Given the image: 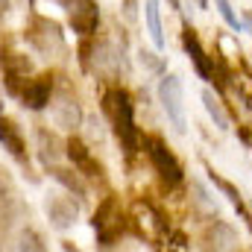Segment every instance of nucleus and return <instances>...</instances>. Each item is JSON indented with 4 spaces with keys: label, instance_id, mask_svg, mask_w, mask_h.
Instances as JSON below:
<instances>
[{
    "label": "nucleus",
    "instance_id": "nucleus-1",
    "mask_svg": "<svg viewBox=\"0 0 252 252\" xmlns=\"http://www.w3.org/2000/svg\"><path fill=\"white\" fill-rule=\"evenodd\" d=\"M106 112H109V118H112V124H115V132H118L121 141H124L126 153H135L138 129H135V115H132V100H129V94L121 91V88L109 91V94H106Z\"/></svg>",
    "mask_w": 252,
    "mask_h": 252
},
{
    "label": "nucleus",
    "instance_id": "nucleus-2",
    "mask_svg": "<svg viewBox=\"0 0 252 252\" xmlns=\"http://www.w3.org/2000/svg\"><path fill=\"white\" fill-rule=\"evenodd\" d=\"M158 103H161V109H164V115H167L170 126H173L179 135H185V132H188L185 91H182V79H179L176 73L161 76V82H158Z\"/></svg>",
    "mask_w": 252,
    "mask_h": 252
},
{
    "label": "nucleus",
    "instance_id": "nucleus-3",
    "mask_svg": "<svg viewBox=\"0 0 252 252\" xmlns=\"http://www.w3.org/2000/svg\"><path fill=\"white\" fill-rule=\"evenodd\" d=\"M147 147H150V158H153L158 176H161L167 185H179V182H182V164L176 161V156L170 153V147H164L158 138H150Z\"/></svg>",
    "mask_w": 252,
    "mask_h": 252
},
{
    "label": "nucleus",
    "instance_id": "nucleus-4",
    "mask_svg": "<svg viewBox=\"0 0 252 252\" xmlns=\"http://www.w3.org/2000/svg\"><path fill=\"white\" fill-rule=\"evenodd\" d=\"M44 214H47V220H50L53 229H67V226L76 223L79 208H76V202L67 193H50L44 199Z\"/></svg>",
    "mask_w": 252,
    "mask_h": 252
},
{
    "label": "nucleus",
    "instance_id": "nucleus-5",
    "mask_svg": "<svg viewBox=\"0 0 252 252\" xmlns=\"http://www.w3.org/2000/svg\"><path fill=\"white\" fill-rule=\"evenodd\" d=\"M64 9H67V18L73 24L76 32H94L97 24H100V9L94 0H64Z\"/></svg>",
    "mask_w": 252,
    "mask_h": 252
},
{
    "label": "nucleus",
    "instance_id": "nucleus-6",
    "mask_svg": "<svg viewBox=\"0 0 252 252\" xmlns=\"http://www.w3.org/2000/svg\"><path fill=\"white\" fill-rule=\"evenodd\" d=\"M144 24H147V32H150L153 47H156V50H164V47H167V38H164V27H161L158 0H144Z\"/></svg>",
    "mask_w": 252,
    "mask_h": 252
},
{
    "label": "nucleus",
    "instance_id": "nucleus-7",
    "mask_svg": "<svg viewBox=\"0 0 252 252\" xmlns=\"http://www.w3.org/2000/svg\"><path fill=\"white\" fill-rule=\"evenodd\" d=\"M47 103H50V79H47V76L30 79L27 88H24V106H30V109H44Z\"/></svg>",
    "mask_w": 252,
    "mask_h": 252
},
{
    "label": "nucleus",
    "instance_id": "nucleus-8",
    "mask_svg": "<svg viewBox=\"0 0 252 252\" xmlns=\"http://www.w3.org/2000/svg\"><path fill=\"white\" fill-rule=\"evenodd\" d=\"M0 144H3L15 158H24V138H21V129L12 124V121H6V118H0Z\"/></svg>",
    "mask_w": 252,
    "mask_h": 252
},
{
    "label": "nucleus",
    "instance_id": "nucleus-9",
    "mask_svg": "<svg viewBox=\"0 0 252 252\" xmlns=\"http://www.w3.org/2000/svg\"><path fill=\"white\" fill-rule=\"evenodd\" d=\"M185 50H188V56L193 59V67H196V73L202 76V79H208L211 76V67H208V56H205V50H202V44H199V38L193 35V32H185Z\"/></svg>",
    "mask_w": 252,
    "mask_h": 252
},
{
    "label": "nucleus",
    "instance_id": "nucleus-10",
    "mask_svg": "<svg viewBox=\"0 0 252 252\" xmlns=\"http://www.w3.org/2000/svg\"><path fill=\"white\" fill-rule=\"evenodd\" d=\"M9 252H47V247H44V241L35 229H21Z\"/></svg>",
    "mask_w": 252,
    "mask_h": 252
},
{
    "label": "nucleus",
    "instance_id": "nucleus-11",
    "mask_svg": "<svg viewBox=\"0 0 252 252\" xmlns=\"http://www.w3.org/2000/svg\"><path fill=\"white\" fill-rule=\"evenodd\" d=\"M202 106H205V112H208V118L214 121V126H217V129H223V132L229 129V118H226V112H223V106H220V100H217V97H214V94H211L208 88L202 91Z\"/></svg>",
    "mask_w": 252,
    "mask_h": 252
},
{
    "label": "nucleus",
    "instance_id": "nucleus-12",
    "mask_svg": "<svg viewBox=\"0 0 252 252\" xmlns=\"http://www.w3.org/2000/svg\"><path fill=\"white\" fill-rule=\"evenodd\" d=\"M214 6H217V12H220V18L232 27V30H238L241 32V21H238V15H235V9H232V3L229 0H214Z\"/></svg>",
    "mask_w": 252,
    "mask_h": 252
},
{
    "label": "nucleus",
    "instance_id": "nucleus-13",
    "mask_svg": "<svg viewBox=\"0 0 252 252\" xmlns=\"http://www.w3.org/2000/svg\"><path fill=\"white\" fill-rule=\"evenodd\" d=\"M167 3H170L173 9H179V6H182V0H167Z\"/></svg>",
    "mask_w": 252,
    "mask_h": 252
},
{
    "label": "nucleus",
    "instance_id": "nucleus-14",
    "mask_svg": "<svg viewBox=\"0 0 252 252\" xmlns=\"http://www.w3.org/2000/svg\"><path fill=\"white\" fill-rule=\"evenodd\" d=\"M0 109H3V97H0Z\"/></svg>",
    "mask_w": 252,
    "mask_h": 252
}]
</instances>
